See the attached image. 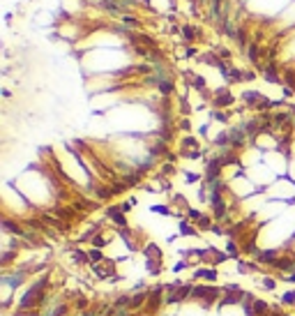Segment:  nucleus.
<instances>
[{
	"label": "nucleus",
	"instance_id": "2",
	"mask_svg": "<svg viewBox=\"0 0 295 316\" xmlns=\"http://www.w3.org/2000/svg\"><path fill=\"white\" fill-rule=\"evenodd\" d=\"M122 212H125V210L122 208H108V217H111V222L115 224V226H118V229H125V226H127V217L122 215Z\"/></svg>",
	"mask_w": 295,
	"mask_h": 316
},
{
	"label": "nucleus",
	"instance_id": "8",
	"mask_svg": "<svg viewBox=\"0 0 295 316\" xmlns=\"http://www.w3.org/2000/svg\"><path fill=\"white\" fill-rule=\"evenodd\" d=\"M284 305H295V291H289V293H284Z\"/></svg>",
	"mask_w": 295,
	"mask_h": 316
},
{
	"label": "nucleus",
	"instance_id": "9",
	"mask_svg": "<svg viewBox=\"0 0 295 316\" xmlns=\"http://www.w3.org/2000/svg\"><path fill=\"white\" fill-rule=\"evenodd\" d=\"M263 286H265V289H268V291H275V289H277L275 279H270V277H265V279H263Z\"/></svg>",
	"mask_w": 295,
	"mask_h": 316
},
{
	"label": "nucleus",
	"instance_id": "7",
	"mask_svg": "<svg viewBox=\"0 0 295 316\" xmlns=\"http://www.w3.org/2000/svg\"><path fill=\"white\" fill-rule=\"evenodd\" d=\"M180 233H182V236H192V238L198 236V231H196L189 222H180Z\"/></svg>",
	"mask_w": 295,
	"mask_h": 316
},
{
	"label": "nucleus",
	"instance_id": "5",
	"mask_svg": "<svg viewBox=\"0 0 295 316\" xmlns=\"http://www.w3.org/2000/svg\"><path fill=\"white\" fill-rule=\"evenodd\" d=\"M143 254H146V259H159V261L164 259V252H161V247H157V245H152V242L143 247Z\"/></svg>",
	"mask_w": 295,
	"mask_h": 316
},
{
	"label": "nucleus",
	"instance_id": "6",
	"mask_svg": "<svg viewBox=\"0 0 295 316\" xmlns=\"http://www.w3.org/2000/svg\"><path fill=\"white\" fill-rule=\"evenodd\" d=\"M159 259H146V270L150 275H159L161 272V265H159Z\"/></svg>",
	"mask_w": 295,
	"mask_h": 316
},
{
	"label": "nucleus",
	"instance_id": "3",
	"mask_svg": "<svg viewBox=\"0 0 295 316\" xmlns=\"http://www.w3.org/2000/svg\"><path fill=\"white\" fill-rule=\"evenodd\" d=\"M196 279H208V282H217V277H219V272L212 268H198L194 272Z\"/></svg>",
	"mask_w": 295,
	"mask_h": 316
},
{
	"label": "nucleus",
	"instance_id": "4",
	"mask_svg": "<svg viewBox=\"0 0 295 316\" xmlns=\"http://www.w3.org/2000/svg\"><path fill=\"white\" fill-rule=\"evenodd\" d=\"M215 104L217 106H228V104H233V97H231V93H228L226 88H224V90H217Z\"/></svg>",
	"mask_w": 295,
	"mask_h": 316
},
{
	"label": "nucleus",
	"instance_id": "1",
	"mask_svg": "<svg viewBox=\"0 0 295 316\" xmlns=\"http://www.w3.org/2000/svg\"><path fill=\"white\" fill-rule=\"evenodd\" d=\"M224 293H221L217 286H194L192 289V300H201V303L210 305V303H215L217 298H221Z\"/></svg>",
	"mask_w": 295,
	"mask_h": 316
}]
</instances>
